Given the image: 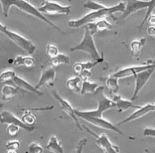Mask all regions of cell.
<instances>
[{
  "label": "cell",
  "mask_w": 155,
  "mask_h": 153,
  "mask_svg": "<svg viewBox=\"0 0 155 153\" xmlns=\"http://www.w3.org/2000/svg\"><path fill=\"white\" fill-rule=\"evenodd\" d=\"M77 117L82 118L87 123H91L93 126H97L98 128L105 130L112 131L119 134L120 135H124V133L121 131L115 125H114L113 123L104 118L103 117H92V116L84 115H78Z\"/></svg>",
  "instance_id": "obj_6"
},
{
  "label": "cell",
  "mask_w": 155,
  "mask_h": 153,
  "mask_svg": "<svg viewBox=\"0 0 155 153\" xmlns=\"http://www.w3.org/2000/svg\"><path fill=\"white\" fill-rule=\"evenodd\" d=\"M112 101L115 102V108H117V111L120 112L128 110L129 108H136V109H138V108H140V106L134 105L132 101L123 98L120 95L114 96Z\"/></svg>",
  "instance_id": "obj_15"
},
{
  "label": "cell",
  "mask_w": 155,
  "mask_h": 153,
  "mask_svg": "<svg viewBox=\"0 0 155 153\" xmlns=\"http://www.w3.org/2000/svg\"><path fill=\"white\" fill-rule=\"evenodd\" d=\"M15 73L12 71H7L3 72L0 74V83H4L12 81V79L15 76Z\"/></svg>",
  "instance_id": "obj_28"
},
{
  "label": "cell",
  "mask_w": 155,
  "mask_h": 153,
  "mask_svg": "<svg viewBox=\"0 0 155 153\" xmlns=\"http://www.w3.org/2000/svg\"><path fill=\"white\" fill-rule=\"evenodd\" d=\"M86 26L88 28L90 32L93 36L98 32H101V31L106 30H111L112 28V25L107 20H103V21L88 24Z\"/></svg>",
  "instance_id": "obj_17"
},
{
  "label": "cell",
  "mask_w": 155,
  "mask_h": 153,
  "mask_svg": "<svg viewBox=\"0 0 155 153\" xmlns=\"http://www.w3.org/2000/svg\"><path fill=\"white\" fill-rule=\"evenodd\" d=\"M29 153H43L44 150L42 147L37 142H31L28 146Z\"/></svg>",
  "instance_id": "obj_31"
},
{
  "label": "cell",
  "mask_w": 155,
  "mask_h": 153,
  "mask_svg": "<svg viewBox=\"0 0 155 153\" xmlns=\"http://www.w3.org/2000/svg\"><path fill=\"white\" fill-rule=\"evenodd\" d=\"M93 35L91 34L88 28L85 27V32L84 37L81 42L77 45L71 48V52H84L87 53L94 60H99L103 59L102 57L99 54L94 39Z\"/></svg>",
  "instance_id": "obj_3"
},
{
  "label": "cell",
  "mask_w": 155,
  "mask_h": 153,
  "mask_svg": "<svg viewBox=\"0 0 155 153\" xmlns=\"http://www.w3.org/2000/svg\"><path fill=\"white\" fill-rule=\"evenodd\" d=\"M7 27L5 26V25H3L2 23H0V33H2V34H5V32L7 30Z\"/></svg>",
  "instance_id": "obj_39"
},
{
  "label": "cell",
  "mask_w": 155,
  "mask_h": 153,
  "mask_svg": "<svg viewBox=\"0 0 155 153\" xmlns=\"http://www.w3.org/2000/svg\"><path fill=\"white\" fill-rule=\"evenodd\" d=\"M70 62V58L68 55L59 53L54 58H50V63L53 67H58L61 65H65Z\"/></svg>",
  "instance_id": "obj_24"
},
{
  "label": "cell",
  "mask_w": 155,
  "mask_h": 153,
  "mask_svg": "<svg viewBox=\"0 0 155 153\" xmlns=\"http://www.w3.org/2000/svg\"><path fill=\"white\" fill-rule=\"evenodd\" d=\"M13 64L16 67L24 66L25 68H32L35 65V60L32 57L18 55L14 60Z\"/></svg>",
  "instance_id": "obj_20"
},
{
  "label": "cell",
  "mask_w": 155,
  "mask_h": 153,
  "mask_svg": "<svg viewBox=\"0 0 155 153\" xmlns=\"http://www.w3.org/2000/svg\"><path fill=\"white\" fill-rule=\"evenodd\" d=\"M152 111H154V105L153 104H147L144 106H140V108H138L136 111L130 114L128 117H127L126 118L123 119L120 122L118 123V125L121 126V125L126 124V123L131 122V121H134L136 120L141 118L143 117V116H145Z\"/></svg>",
  "instance_id": "obj_13"
},
{
  "label": "cell",
  "mask_w": 155,
  "mask_h": 153,
  "mask_svg": "<svg viewBox=\"0 0 155 153\" xmlns=\"http://www.w3.org/2000/svg\"><path fill=\"white\" fill-rule=\"evenodd\" d=\"M83 80L80 76L73 77V78H69L66 82V86L71 91L76 92V93H80L81 87H82Z\"/></svg>",
  "instance_id": "obj_22"
},
{
  "label": "cell",
  "mask_w": 155,
  "mask_h": 153,
  "mask_svg": "<svg viewBox=\"0 0 155 153\" xmlns=\"http://www.w3.org/2000/svg\"><path fill=\"white\" fill-rule=\"evenodd\" d=\"M20 127H18L15 125L9 124L7 127V133L11 136H15L18 134L20 130Z\"/></svg>",
  "instance_id": "obj_34"
},
{
  "label": "cell",
  "mask_w": 155,
  "mask_h": 153,
  "mask_svg": "<svg viewBox=\"0 0 155 153\" xmlns=\"http://www.w3.org/2000/svg\"><path fill=\"white\" fill-rule=\"evenodd\" d=\"M0 4H1L2 9V14L5 17H7L8 16L10 7L12 6H15L17 7V9H18V10L22 11V12L30 15H32L33 17L38 18V19L41 20V21L45 22L48 25L53 27L56 30L60 31V32H62V29L60 28H59L53 22L48 20L43 14H41L38 11V9L35 7L34 6H33L31 3L25 1V0H1L0 1Z\"/></svg>",
  "instance_id": "obj_2"
},
{
  "label": "cell",
  "mask_w": 155,
  "mask_h": 153,
  "mask_svg": "<svg viewBox=\"0 0 155 153\" xmlns=\"http://www.w3.org/2000/svg\"><path fill=\"white\" fill-rule=\"evenodd\" d=\"M0 122L2 123H6V124L15 125L20 128L27 131H33L35 129L34 126H28L25 123L23 122L21 119L18 118L16 115H15L12 112L7 110L0 112Z\"/></svg>",
  "instance_id": "obj_8"
},
{
  "label": "cell",
  "mask_w": 155,
  "mask_h": 153,
  "mask_svg": "<svg viewBox=\"0 0 155 153\" xmlns=\"http://www.w3.org/2000/svg\"><path fill=\"white\" fill-rule=\"evenodd\" d=\"M154 68H155V63H154Z\"/></svg>",
  "instance_id": "obj_43"
},
{
  "label": "cell",
  "mask_w": 155,
  "mask_h": 153,
  "mask_svg": "<svg viewBox=\"0 0 155 153\" xmlns=\"http://www.w3.org/2000/svg\"><path fill=\"white\" fill-rule=\"evenodd\" d=\"M18 93V88L11 85H5L2 90V99L5 101L10 100Z\"/></svg>",
  "instance_id": "obj_25"
},
{
  "label": "cell",
  "mask_w": 155,
  "mask_h": 153,
  "mask_svg": "<svg viewBox=\"0 0 155 153\" xmlns=\"http://www.w3.org/2000/svg\"><path fill=\"white\" fill-rule=\"evenodd\" d=\"M143 134L144 136L155 138V128H146L143 130Z\"/></svg>",
  "instance_id": "obj_36"
},
{
  "label": "cell",
  "mask_w": 155,
  "mask_h": 153,
  "mask_svg": "<svg viewBox=\"0 0 155 153\" xmlns=\"http://www.w3.org/2000/svg\"><path fill=\"white\" fill-rule=\"evenodd\" d=\"M22 121L26 125L28 126H34V124L36 122V116H35L32 112H25L23 114V117H22Z\"/></svg>",
  "instance_id": "obj_27"
},
{
  "label": "cell",
  "mask_w": 155,
  "mask_h": 153,
  "mask_svg": "<svg viewBox=\"0 0 155 153\" xmlns=\"http://www.w3.org/2000/svg\"><path fill=\"white\" fill-rule=\"evenodd\" d=\"M47 53L48 56L50 58H54L55 56H57L59 54L58 48L55 45H54V44H48L47 46Z\"/></svg>",
  "instance_id": "obj_32"
},
{
  "label": "cell",
  "mask_w": 155,
  "mask_h": 153,
  "mask_svg": "<svg viewBox=\"0 0 155 153\" xmlns=\"http://www.w3.org/2000/svg\"><path fill=\"white\" fill-rule=\"evenodd\" d=\"M4 34L7 37H8V38H10L15 45H17L18 47H19L23 50L26 52L28 54L33 55L36 52V45L31 40L25 38L24 36L18 34V33L9 31L8 29H7Z\"/></svg>",
  "instance_id": "obj_4"
},
{
  "label": "cell",
  "mask_w": 155,
  "mask_h": 153,
  "mask_svg": "<svg viewBox=\"0 0 155 153\" xmlns=\"http://www.w3.org/2000/svg\"><path fill=\"white\" fill-rule=\"evenodd\" d=\"M146 43V38H141L139 39L134 40L130 44V51L131 54L134 57H138L141 54L142 47L144 46Z\"/></svg>",
  "instance_id": "obj_23"
},
{
  "label": "cell",
  "mask_w": 155,
  "mask_h": 153,
  "mask_svg": "<svg viewBox=\"0 0 155 153\" xmlns=\"http://www.w3.org/2000/svg\"><path fill=\"white\" fill-rule=\"evenodd\" d=\"M147 22L151 26L155 27V15H152L149 16V18L147 20Z\"/></svg>",
  "instance_id": "obj_38"
},
{
  "label": "cell",
  "mask_w": 155,
  "mask_h": 153,
  "mask_svg": "<svg viewBox=\"0 0 155 153\" xmlns=\"http://www.w3.org/2000/svg\"><path fill=\"white\" fill-rule=\"evenodd\" d=\"M12 81L14 82V84L18 86V88L31 92V93H34L35 95H37L38 96L42 95V92H41L39 90L36 89L35 86L31 85V84H29L28 82L26 81L25 79L22 78L21 77L15 75L13 79H12Z\"/></svg>",
  "instance_id": "obj_16"
},
{
  "label": "cell",
  "mask_w": 155,
  "mask_h": 153,
  "mask_svg": "<svg viewBox=\"0 0 155 153\" xmlns=\"http://www.w3.org/2000/svg\"><path fill=\"white\" fill-rule=\"evenodd\" d=\"M154 71V68H149L148 70H146L144 71H142L141 73H138V74H136L134 76V79H135V87H134V95H133L132 101L135 100L137 98L140 91L147 84V82L149 81V80L150 79L151 76L152 75Z\"/></svg>",
  "instance_id": "obj_10"
},
{
  "label": "cell",
  "mask_w": 155,
  "mask_h": 153,
  "mask_svg": "<svg viewBox=\"0 0 155 153\" xmlns=\"http://www.w3.org/2000/svg\"><path fill=\"white\" fill-rule=\"evenodd\" d=\"M154 7H155V0H152V5H151L150 6H149L148 8H147V13H146L144 19H143V21H142V23H141V25H140V29L142 28L143 25H144V23L147 21V20H148V18H149V16L152 15V11L154 10Z\"/></svg>",
  "instance_id": "obj_33"
},
{
  "label": "cell",
  "mask_w": 155,
  "mask_h": 153,
  "mask_svg": "<svg viewBox=\"0 0 155 153\" xmlns=\"http://www.w3.org/2000/svg\"><path fill=\"white\" fill-rule=\"evenodd\" d=\"M153 105H154V111H155V102L154 103V104H153Z\"/></svg>",
  "instance_id": "obj_41"
},
{
  "label": "cell",
  "mask_w": 155,
  "mask_h": 153,
  "mask_svg": "<svg viewBox=\"0 0 155 153\" xmlns=\"http://www.w3.org/2000/svg\"><path fill=\"white\" fill-rule=\"evenodd\" d=\"M71 7L68 5H62L54 1H44L38 11L41 14L47 15H68L70 14Z\"/></svg>",
  "instance_id": "obj_5"
},
{
  "label": "cell",
  "mask_w": 155,
  "mask_h": 153,
  "mask_svg": "<svg viewBox=\"0 0 155 153\" xmlns=\"http://www.w3.org/2000/svg\"><path fill=\"white\" fill-rule=\"evenodd\" d=\"M56 78V71L53 68H48L41 72L38 84H36V89L39 90L41 87L44 86L52 85Z\"/></svg>",
  "instance_id": "obj_14"
},
{
  "label": "cell",
  "mask_w": 155,
  "mask_h": 153,
  "mask_svg": "<svg viewBox=\"0 0 155 153\" xmlns=\"http://www.w3.org/2000/svg\"><path fill=\"white\" fill-rule=\"evenodd\" d=\"M125 9V2H120L117 5L111 7L104 6L99 10L91 11L89 13L85 15L80 19L68 22V26L73 28H78L84 25L96 23V22L106 20L107 18L113 15L116 12L123 13Z\"/></svg>",
  "instance_id": "obj_1"
},
{
  "label": "cell",
  "mask_w": 155,
  "mask_h": 153,
  "mask_svg": "<svg viewBox=\"0 0 155 153\" xmlns=\"http://www.w3.org/2000/svg\"><path fill=\"white\" fill-rule=\"evenodd\" d=\"M118 80L117 78L114 77L113 75H111L106 80V85L107 88L113 93H116L118 91L120 88V86L118 84Z\"/></svg>",
  "instance_id": "obj_26"
},
{
  "label": "cell",
  "mask_w": 155,
  "mask_h": 153,
  "mask_svg": "<svg viewBox=\"0 0 155 153\" xmlns=\"http://www.w3.org/2000/svg\"><path fill=\"white\" fill-rule=\"evenodd\" d=\"M147 34H148L150 36H152V37L155 38V27H149L148 28H147Z\"/></svg>",
  "instance_id": "obj_37"
},
{
  "label": "cell",
  "mask_w": 155,
  "mask_h": 153,
  "mask_svg": "<svg viewBox=\"0 0 155 153\" xmlns=\"http://www.w3.org/2000/svg\"><path fill=\"white\" fill-rule=\"evenodd\" d=\"M51 94H52L53 97L58 101L59 103H60L61 109L63 110V111L65 112V113L67 114L73 121H74L75 124H76L77 127L79 128V130L82 131V126H81V123L79 122L78 118L77 115H75V109L73 108V107L71 105V103L68 102V100H66L65 99L62 98V97L59 95L58 92L55 91V90L52 91Z\"/></svg>",
  "instance_id": "obj_9"
},
{
  "label": "cell",
  "mask_w": 155,
  "mask_h": 153,
  "mask_svg": "<svg viewBox=\"0 0 155 153\" xmlns=\"http://www.w3.org/2000/svg\"><path fill=\"white\" fill-rule=\"evenodd\" d=\"M46 149L52 153H64L63 148L59 141V140L55 135L51 136L49 138L47 145H46Z\"/></svg>",
  "instance_id": "obj_19"
},
{
  "label": "cell",
  "mask_w": 155,
  "mask_h": 153,
  "mask_svg": "<svg viewBox=\"0 0 155 153\" xmlns=\"http://www.w3.org/2000/svg\"><path fill=\"white\" fill-rule=\"evenodd\" d=\"M84 128L95 138L97 145L104 150V153H120L119 147L114 145L106 134H101L100 135H97L87 127L84 126Z\"/></svg>",
  "instance_id": "obj_7"
},
{
  "label": "cell",
  "mask_w": 155,
  "mask_h": 153,
  "mask_svg": "<svg viewBox=\"0 0 155 153\" xmlns=\"http://www.w3.org/2000/svg\"><path fill=\"white\" fill-rule=\"evenodd\" d=\"M86 143H87V139L86 138H84V139L78 141V142L77 144L75 153H83V150H84V148L86 146Z\"/></svg>",
  "instance_id": "obj_35"
},
{
  "label": "cell",
  "mask_w": 155,
  "mask_h": 153,
  "mask_svg": "<svg viewBox=\"0 0 155 153\" xmlns=\"http://www.w3.org/2000/svg\"><path fill=\"white\" fill-rule=\"evenodd\" d=\"M8 153H17V152H14V151H10V152H8Z\"/></svg>",
  "instance_id": "obj_40"
},
{
  "label": "cell",
  "mask_w": 155,
  "mask_h": 153,
  "mask_svg": "<svg viewBox=\"0 0 155 153\" xmlns=\"http://www.w3.org/2000/svg\"><path fill=\"white\" fill-rule=\"evenodd\" d=\"M125 9L122 15V18H128L130 15L135 13L138 11L147 9L152 5V1H141V0H128L125 1Z\"/></svg>",
  "instance_id": "obj_12"
},
{
  "label": "cell",
  "mask_w": 155,
  "mask_h": 153,
  "mask_svg": "<svg viewBox=\"0 0 155 153\" xmlns=\"http://www.w3.org/2000/svg\"><path fill=\"white\" fill-rule=\"evenodd\" d=\"M2 104H1V103H0V108H1V107H2Z\"/></svg>",
  "instance_id": "obj_42"
},
{
  "label": "cell",
  "mask_w": 155,
  "mask_h": 153,
  "mask_svg": "<svg viewBox=\"0 0 155 153\" xmlns=\"http://www.w3.org/2000/svg\"><path fill=\"white\" fill-rule=\"evenodd\" d=\"M84 7L85 8L88 9V10L91 11H95L104 7V5H101V4L99 2H97L95 1H88L84 4Z\"/></svg>",
  "instance_id": "obj_29"
},
{
  "label": "cell",
  "mask_w": 155,
  "mask_h": 153,
  "mask_svg": "<svg viewBox=\"0 0 155 153\" xmlns=\"http://www.w3.org/2000/svg\"><path fill=\"white\" fill-rule=\"evenodd\" d=\"M20 147V143L18 140H11L9 141L5 145V148L7 151H14L16 152Z\"/></svg>",
  "instance_id": "obj_30"
},
{
  "label": "cell",
  "mask_w": 155,
  "mask_h": 153,
  "mask_svg": "<svg viewBox=\"0 0 155 153\" xmlns=\"http://www.w3.org/2000/svg\"><path fill=\"white\" fill-rule=\"evenodd\" d=\"M100 87L101 86H99L97 83L91 82L88 80L83 81L80 94L81 95H85L86 94H95Z\"/></svg>",
  "instance_id": "obj_21"
},
{
  "label": "cell",
  "mask_w": 155,
  "mask_h": 153,
  "mask_svg": "<svg viewBox=\"0 0 155 153\" xmlns=\"http://www.w3.org/2000/svg\"><path fill=\"white\" fill-rule=\"evenodd\" d=\"M103 61V59L99 60H94V61H89L86 62H76L73 65V71L75 73L80 75L84 71H91L93 68L97 66L98 64Z\"/></svg>",
  "instance_id": "obj_18"
},
{
  "label": "cell",
  "mask_w": 155,
  "mask_h": 153,
  "mask_svg": "<svg viewBox=\"0 0 155 153\" xmlns=\"http://www.w3.org/2000/svg\"><path fill=\"white\" fill-rule=\"evenodd\" d=\"M154 68V64H148V65H134L130 67H126L119 70L114 73V77L117 79L129 78V77L135 76L136 74L141 73L142 71H144L146 70H148L149 68Z\"/></svg>",
  "instance_id": "obj_11"
}]
</instances>
